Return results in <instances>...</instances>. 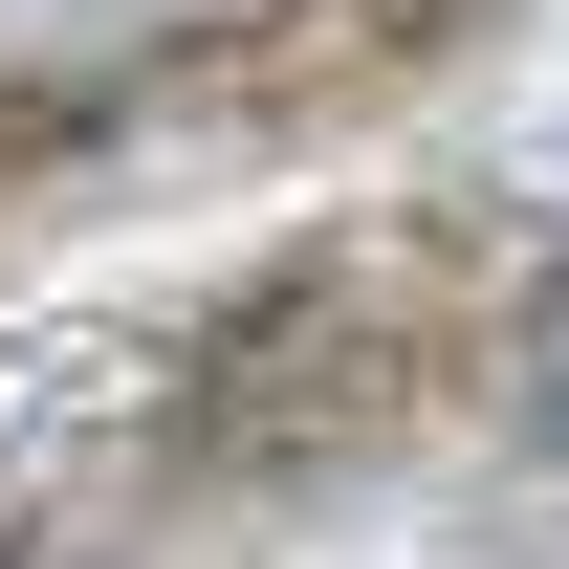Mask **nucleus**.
Returning a JSON list of instances; mask_svg holds the SVG:
<instances>
[{
	"label": "nucleus",
	"mask_w": 569,
	"mask_h": 569,
	"mask_svg": "<svg viewBox=\"0 0 569 569\" xmlns=\"http://www.w3.org/2000/svg\"><path fill=\"white\" fill-rule=\"evenodd\" d=\"M526 395H548V438H569V284L526 307Z\"/></svg>",
	"instance_id": "nucleus-1"
},
{
	"label": "nucleus",
	"mask_w": 569,
	"mask_h": 569,
	"mask_svg": "<svg viewBox=\"0 0 569 569\" xmlns=\"http://www.w3.org/2000/svg\"><path fill=\"white\" fill-rule=\"evenodd\" d=\"M329 22H372V44H395V22H460V0H329Z\"/></svg>",
	"instance_id": "nucleus-2"
}]
</instances>
